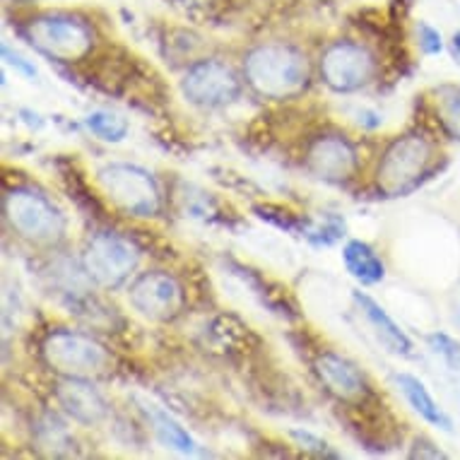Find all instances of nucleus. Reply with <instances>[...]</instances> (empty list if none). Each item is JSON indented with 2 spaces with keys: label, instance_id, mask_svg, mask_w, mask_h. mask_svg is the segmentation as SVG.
<instances>
[{
  "label": "nucleus",
  "instance_id": "23",
  "mask_svg": "<svg viewBox=\"0 0 460 460\" xmlns=\"http://www.w3.org/2000/svg\"><path fill=\"white\" fill-rule=\"evenodd\" d=\"M3 58H5V63H8V66H13L17 73H22L24 77H30V80H34V77H37V68H34L30 61H24L22 56H20L17 51H13L8 44H3Z\"/></svg>",
  "mask_w": 460,
  "mask_h": 460
},
{
  "label": "nucleus",
  "instance_id": "12",
  "mask_svg": "<svg viewBox=\"0 0 460 460\" xmlns=\"http://www.w3.org/2000/svg\"><path fill=\"white\" fill-rule=\"evenodd\" d=\"M314 369H316L321 384L328 388V393L342 402H355L369 393V384H367L362 369L345 357L335 355V352L318 355Z\"/></svg>",
  "mask_w": 460,
  "mask_h": 460
},
{
  "label": "nucleus",
  "instance_id": "15",
  "mask_svg": "<svg viewBox=\"0 0 460 460\" xmlns=\"http://www.w3.org/2000/svg\"><path fill=\"white\" fill-rule=\"evenodd\" d=\"M395 381H398L400 391H402V395H405V400H408L410 408L415 410L424 422L431 424V427H438V429H444V431L453 429L451 417L446 415L444 408H441L437 400H434L429 388H427L420 378L412 376V374H398Z\"/></svg>",
  "mask_w": 460,
  "mask_h": 460
},
{
  "label": "nucleus",
  "instance_id": "16",
  "mask_svg": "<svg viewBox=\"0 0 460 460\" xmlns=\"http://www.w3.org/2000/svg\"><path fill=\"white\" fill-rule=\"evenodd\" d=\"M342 263L357 282L371 287L385 278V265L376 251L362 239H349L342 249Z\"/></svg>",
  "mask_w": 460,
  "mask_h": 460
},
{
  "label": "nucleus",
  "instance_id": "21",
  "mask_svg": "<svg viewBox=\"0 0 460 460\" xmlns=\"http://www.w3.org/2000/svg\"><path fill=\"white\" fill-rule=\"evenodd\" d=\"M292 438H295L296 444L302 446L304 451L314 453V456H318V458H340L338 451H332L323 438L314 437L311 431H292Z\"/></svg>",
  "mask_w": 460,
  "mask_h": 460
},
{
  "label": "nucleus",
  "instance_id": "5",
  "mask_svg": "<svg viewBox=\"0 0 460 460\" xmlns=\"http://www.w3.org/2000/svg\"><path fill=\"white\" fill-rule=\"evenodd\" d=\"M5 222L20 239L37 246H51L66 234V217L53 200L34 189H13L3 200Z\"/></svg>",
  "mask_w": 460,
  "mask_h": 460
},
{
  "label": "nucleus",
  "instance_id": "24",
  "mask_svg": "<svg viewBox=\"0 0 460 460\" xmlns=\"http://www.w3.org/2000/svg\"><path fill=\"white\" fill-rule=\"evenodd\" d=\"M410 458H446V453L427 438H417L412 451H410Z\"/></svg>",
  "mask_w": 460,
  "mask_h": 460
},
{
  "label": "nucleus",
  "instance_id": "6",
  "mask_svg": "<svg viewBox=\"0 0 460 460\" xmlns=\"http://www.w3.org/2000/svg\"><path fill=\"white\" fill-rule=\"evenodd\" d=\"M41 357L56 374L70 378L102 376L111 367L109 349L84 332L51 331L41 342Z\"/></svg>",
  "mask_w": 460,
  "mask_h": 460
},
{
  "label": "nucleus",
  "instance_id": "1",
  "mask_svg": "<svg viewBox=\"0 0 460 460\" xmlns=\"http://www.w3.org/2000/svg\"><path fill=\"white\" fill-rule=\"evenodd\" d=\"M243 77L256 94L287 102L306 92L311 68L306 56L289 44H261L243 58Z\"/></svg>",
  "mask_w": 460,
  "mask_h": 460
},
{
  "label": "nucleus",
  "instance_id": "19",
  "mask_svg": "<svg viewBox=\"0 0 460 460\" xmlns=\"http://www.w3.org/2000/svg\"><path fill=\"white\" fill-rule=\"evenodd\" d=\"M84 126H87L92 136H97L104 143H121L130 130L128 121L123 119L121 113L113 111H92L84 119Z\"/></svg>",
  "mask_w": 460,
  "mask_h": 460
},
{
  "label": "nucleus",
  "instance_id": "7",
  "mask_svg": "<svg viewBox=\"0 0 460 460\" xmlns=\"http://www.w3.org/2000/svg\"><path fill=\"white\" fill-rule=\"evenodd\" d=\"M140 251L130 239L116 232H97L84 243L83 270L94 285L116 289L137 270Z\"/></svg>",
  "mask_w": 460,
  "mask_h": 460
},
{
  "label": "nucleus",
  "instance_id": "4",
  "mask_svg": "<svg viewBox=\"0 0 460 460\" xmlns=\"http://www.w3.org/2000/svg\"><path fill=\"white\" fill-rule=\"evenodd\" d=\"M97 181L104 196L130 217L150 219L162 212V189L143 166L111 162L99 169Z\"/></svg>",
  "mask_w": 460,
  "mask_h": 460
},
{
  "label": "nucleus",
  "instance_id": "8",
  "mask_svg": "<svg viewBox=\"0 0 460 460\" xmlns=\"http://www.w3.org/2000/svg\"><path fill=\"white\" fill-rule=\"evenodd\" d=\"M318 70H321V80L332 92L348 94L374 83L378 63L367 46L355 41H335L321 53Z\"/></svg>",
  "mask_w": 460,
  "mask_h": 460
},
{
  "label": "nucleus",
  "instance_id": "26",
  "mask_svg": "<svg viewBox=\"0 0 460 460\" xmlns=\"http://www.w3.org/2000/svg\"><path fill=\"white\" fill-rule=\"evenodd\" d=\"M20 3H39V0H20Z\"/></svg>",
  "mask_w": 460,
  "mask_h": 460
},
{
  "label": "nucleus",
  "instance_id": "14",
  "mask_svg": "<svg viewBox=\"0 0 460 460\" xmlns=\"http://www.w3.org/2000/svg\"><path fill=\"white\" fill-rule=\"evenodd\" d=\"M352 299H355L359 314L367 318V323L374 328L376 338L388 348V352L400 357L412 355V340H410V335L388 316V311H385L374 296H369L367 292H362V289H355V292H352Z\"/></svg>",
  "mask_w": 460,
  "mask_h": 460
},
{
  "label": "nucleus",
  "instance_id": "13",
  "mask_svg": "<svg viewBox=\"0 0 460 460\" xmlns=\"http://www.w3.org/2000/svg\"><path fill=\"white\" fill-rule=\"evenodd\" d=\"M56 400L63 408V412L73 417L80 424H99L109 412L104 395L87 381V378L63 376L56 385Z\"/></svg>",
  "mask_w": 460,
  "mask_h": 460
},
{
  "label": "nucleus",
  "instance_id": "22",
  "mask_svg": "<svg viewBox=\"0 0 460 460\" xmlns=\"http://www.w3.org/2000/svg\"><path fill=\"white\" fill-rule=\"evenodd\" d=\"M417 37H420V49H422V53H427V56H438V53H444V37H441V31H438L437 27H431V24L427 22H420V27H417Z\"/></svg>",
  "mask_w": 460,
  "mask_h": 460
},
{
  "label": "nucleus",
  "instance_id": "25",
  "mask_svg": "<svg viewBox=\"0 0 460 460\" xmlns=\"http://www.w3.org/2000/svg\"><path fill=\"white\" fill-rule=\"evenodd\" d=\"M451 51H453V58H456V63H460V30L451 37Z\"/></svg>",
  "mask_w": 460,
  "mask_h": 460
},
{
  "label": "nucleus",
  "instance_id": "2",
  "mask_svg": "<svg viewBox=\"0 0 460 460\" xmlns=\"http://www.w3.org/2000/svg\"><path fill=\"white\" fill-rule=\"evenodd\" d=\"M437 143L420 130L395 137L381 155L376 186L388 198L408 196L434 172Z\"/></svg>",
  "mask_w": 460,
  "mask_h": 460
},
{
  "label": "nucleus",
  "instance_id": "9",
  "mask_svg": "<svg viewBox=\"0 0 460 460\" xmlns=\"http://www.w3.org/2000/svg\"><path fill=\"white\" fill-rule=\"evenodd\" d=\"M128 302L140 316L164 323L181 314L183 304H186V292L174 275L164 270H150L133 279L128 289Z\"/></svg>",
  "mask_w": 460,
  "mask_h": 460
},
{
  "label": "nucleus",
  "instance_id": "20",
  "mask_svg": "<svg viewBox=\"0 0 460 460\" xmlns=\"http://www.w3.org/2000/svg\"><path fill=\"white\" fill-rule=\"evenodd\" d=\"M427 345L434 355H438L451 371H460V340L451 338L448 332H431Z\"/></svg>",
  "mask_w": 460,
  "mask_h": 460
},
{
  "label": "nucleus",
  "instance_id": "10",
  "mask_svg": "<svg viewBox=\"0 0 460 460\" xmlns=\"http://www.w3.org/2000/svg\"><path fill=\"white\" fill-rule=\"evenodd\" d=\"M183 97L200 109H219L242 94V80L232 66L222 61H200L186 70L181 80Z\"/></svg>",
  "mask_w": 460,
  "mask_h": 460
},
{
  "label": "nucleus",
  "instance_id": "3",
  "mask_svg": "<svg viewBox=\"0 0 460 460\" xmlns=\"http://www.w3.org/2000/svg\"><path fill=\"white\" fill-rule=\"evenodd\" d=\"M30 44L51 61L75 63L94 49V30L87 20L70 13H46L24 24Z\"/></svg>",
  "mask_w": 460,
  "mask_h": 460
},
{
  "label": "nucleus",
  "instance_id": "11",
  "mask_svg": "<svg viewBox=\"0 0 460 460\" xmlns=\"http://www.w3.org/2000/svg\"><path fill=\"white\" fill-rule=\"evenodd\" d=\"M306 169L321 181H348L357 169V152L342 136H321L306 150Z\"/></svg>",
  "mask_w": 460,
  "mask_h": 460
},
{
  "label": "nucleus",
  "instance_id": "18",
  "mask_svg": "<svg viewBox=\"0 0 460 460\" xmlns=\"http://www.w3.org/2000/svg\"><path fill=\"white\" fill-rule=\"evenodd\" d=\"M434 111L441 130L451 140L460 143V87L441 84L438 90H434Z\"/></svg>",
  "mask_w": 460,
  "mask_h": 460
},
{
  "label": "nucleus",
  "instance_id": "17",
  "mask_svg": "<svg viewBox=\"0 0 460 460\" xmlns=\"http://www.w3.org/2000/svg\"><path fill=\"white\" fill-rule=\"evenodd\" d=\"M145 415L150 420L152 429L157 431V437L162 438V444H166L169 448H176L181 453H193L196 451V441L190 437L189 431L183 429L181 424L176 422L174 417L164 412L157 405H145Z\"/></svg>",
  "mask_w": 460,
  "mask_h": 460
}]
</instances>
